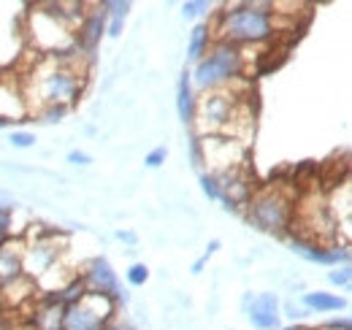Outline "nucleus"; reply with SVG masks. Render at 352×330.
I'll return each instance as SVG.
<instances>
[{"instance_id": "1", "label": "nucleus", "mask_w": 352, "mask_h": 330, "mask_svg": "<svg viewBox=\"0 0 352 330\" xmlns=\"http://www.w3.org/2000/svg\"><path fill=\"white\" fill-rule=\"evenodd\" d=\"M212 36L217 33L214 41L233 43V46H255V43H268L276 38L279 25H276V11L271 3H233V6H222V11L214 14V25Z\"/></svg>"}, {"instance_id": "2", "label": "nucleus", "mask_w": 352, "mask_h": 330, "mask_svg": "<svg viewBox=\"0 0 352 330\" xmlns=\"http://www.w3.org/2000/svg\"><path fill=\"white\" fill-rule=\"evenodd\" d=\"M85 82H87V68L82 65L79 52L60 57V60L49 57L33 71V82L28 84L25 98L36 95L38 109H46V106L71 109L79 100V95L85 92Z\"/></svg>"}, {"instance_id": "3", "label": "nucleus", "mask_w": 352, "mask_h": 330, "mask_svg": "<svg viewBox=\"0 0 352 330\" xmlns=\"http://www.w3.org/2000/svg\"><path fill=\"white\" fill-rule=\"evenodd\" d=\"M244 71H247L244 49L233 43L214 41L209 46L206 57L195 63V71H190V79H192V87L204 92H214V89L233 87L244 76Z\"/></svg>"}, {"instance_id": "4", "label": "nucleus", "mask_w": 352, "mask_h": 330, "mask_svg": "<svg viewBox=\"0 0 352 330\" xmlns=\"http://www.w3.org/2000/svg\"><path fill=\"white\" fill-rule=\"evenodd\" d=\"M244 211H247L250 225H255L258 230L271 233V236L290 233V225H293V217H296L293 198L285 187H263V190L252 192Z\"/></svg>"}, {"instance_id": "5", "label": "nucleus", "mask_w": 352, "mask_h": 330, "mask_svg": "<svg viewBox=\"0 0 352 330\" xmlns=\"http://www.w3.org/2000/svg\"><path fill=\"white\" fill-rule=\"evenodd\" d=\"M239 120V98L233 89H214L198 98L195 103V127L201 135H220L228 133L230 124Z\"/></svg>"}, {"instance_id": "6", "label": "nucleus", "mask_w": 352, "mask_h": 330, "mask_svg": "<svg viewBox=\"0 0 352 330\" xmlns=\"http://www.w3.org/2000/svg\"><path fill=\"white\" fill-rule=\"evenodd\" d=\"M117 314V303L106 295L87 292L79 303L65 309V328L63 330H103Z\"/></svg>"}, {"instance_id": "7", "label": "nucleus", "mask_w": 352, "mask_h": 330, "mask_svg": "<svg viewBox=\"0 0 352 330\" xmlns=\"http://www.w3.org/2000/svg\"><path fill=\"white\" fill-rule=\"evenodd\" d=\"M82 285L87 292L92 295H106V298H111L117 306L122 303H128V292L120 287V279H117V271L111 268V263L106 260V257H92L87 265H85V271H82Z\"/></svg>"}, {"instance_id": "8", "label": "nucleus", "mask_w": 352, "mask_h": 330, "mask_svg": "<svg viewBox=\"0 0 352 330\" xmlns=\"http://www.w3.org/2000/svg\"><path fill=\"white\" fill-rule=\"evenodd\" d=\"M198 149H204L201 163L209 165L212 173L230 170V168H241V160H244V146L239 144V138L204 135V138L198 141Z\"/></svg>"}, {"instance_id": "9", "label": "nucleus", "mask_w": 352, "mask_h": 330, "mask_svg": "<svg viewBox=\"0 0 352 330\" xmlns=\"http://www.w3.org/2000/svg\"><path fill=\"white\" fill-rule=\"evenodd\" d=\"M290 252L304 257L307 263H320V265H350V247L347 244H317V241H309V239H301V236H293L290 233Z\"/></svg>"}, {"instance_id": "10", "label": "nucleus", "mask_w": 352, "mask_h": 330, "mask_svg": "<svg viewBox=\"0 0 352 330\" xmlns=\"http://www.w3.org/2000/svg\"><path fill=\"white\" fill-rule=\"evenodd\" d=\"M244 311L255 330H279L282 328V309L276 292H261V295H244Z\"/></svg>"}, {"instance_id": "11", "label": "nucleus", "mask_w": 352, "mask_h": 330, "mask_svg": "<svg viewBox=\"0 0 352 330\" xmlns=\"http://www.w3.org/2000/svg\"><path fill=\"white\" fill-rule=\"evenodd\" d=\"M217 176V187H220V201L225 204L228 211H241V208L250 204L252 198V184L250 179L244 176L241 168H230V170H220L214 173Z\"/></svg>"}, {"instance_id": "12", "label": "nucleus", "mask_w": 352, "mask_h": 330, "mask_svg": "<svg viewBox=\"0 0 352 330\" xmlns=\"http://www.w3.org/2000/svg\"><path fill=\"white\" fill-rule=\"evenodd\" d=\"M106 33V14L100 6H92V11H85L82 22L76 25V36H74V46L76 52L85 57V60H92L98 43Z\"/></svg>"}, {"instance_id": "13", "label": "nucleus", "mask_w": 352, "mask_h": 330, "mask_svg": "<svg viewBox=\"0 0 352 330\" xmlns=\"http://www.w3.org/2000/svg\"><path fill=\"white\" fill-rule=\"evenodd\" d=\"M57 254H60V249H57V239L54 236L36 239V244L22 249V271H25V276L28 279L44 276L49 268H54Z\"/></svg>"}, {"instance_id": "14", "label": "nucleus", "mask_w": 352, "mask_h": 330, "mask_svg": "<svg viewBox=\"0 0 352 330\" xmlns=\"http://www.w3.org/2000/svg\"><path fill=\"white\" fill-rule=\"evenodd\" d=\"M195 87H192V79H190V71L184 68L179 74V82H176V111H179V120L184 124L195 122Z\"/></svg>"}, {"instance_id": "15", "label": "nucleus", "mask_w": 352, "mask_h": 330, "mask_svg": "<svg viewBox=\"0 0 352 330\" xmlns=\"http://www.w3.org/2000/svg\"><path fill=\"white\" fill-rule=\"evenodd\" d=\"M65 328V306H60L52 295H46L33 314V330H63Z\"/></svg>"}, {"instance_id": "16", "label": "nucleus", "mask_w": 352, "mask_h": 330, "mask_svg": "<svg viewBox=\"0 0 352 330\" xmlns=\"http://www.w3.org/2000/svg\"><path fill=\"white\" fill-rule=\"evenodd\" d=\"M25 276L22 271V249H14V244L0 247V292L11 287Z\"/></svg>"}, {"instance_id": "17", "label": "nucleus", "mask_w": 352, "mask_h": 330, "mask_svg": "<svg viewBox=\"0 0 352 330\" xmlns=\"http://www.w3.org/2000/svg\"><path fill=\"white\" fill-rule=\"evenodd\" d=\"M301 303H304V309H307L309 314H331V311L347 309V300H344L342 295L322 292V289H317V292H304Z\"/></svg>"}, {"instance_id": "18", "label": "nucleus", "mask_w": 352, "mask_h": 330, "mask_svg": "<svg viewBox=\"0 0 352 330\" xmlns=\"http://www.w3.org/2000/svg\"><path fill=\"white\" fill-rule=\"evenodd\" d=\"M100 8H103V14H106V22H109V28H106V33L111 36V38H120V33H122V25H125V19H128V11H131V3L125 0V3H120V0H103V3H98Z\"/></svg>"}, {"instance_id": "19", "label": "nucleus", "mask_w": 352, "mask_h": 330, "mask_svg": "<svg viewBox=\"0 0 352 330\" xmlns=\"http://www.w3.org/2000/svg\"><path fill=\"white\" fill-rule=\"evenodd\" d=\"M212 43H214V36H212V28H209L206 22L195 25V28H192V33H190V41H187V60H192V63L204 60Z\"/></svg>"}, {"instance_id": "20", "label": "nucleus", "mask_w": 352, "mask_h": 330, "mask_svg": "<svg viewBox=\"0 0 352 330\" xmlns=\"http://www.w3.org/2000/svg\"><path fill=\"white\" fill-rule=\"evenodd\" d=\"M87 295V289H85V285H82V279L79 276H74V279H68L63 287L57 289V292H52V298L60 303V306H74V303H79L82 298Z\"/></svg>"}, {"instance_id": "21", "label": "nucleus", "mask_w": 352, "mask_h": 330, "mask_svg": "<svg viewBox=\"0 0 352 330\" xmlns=\"http://www.w3.org/2000/svg\"><path fill=\"white\" fill-rule=\"evenodd\" d=\"M212 3H206V0H187V3H182V16L184 19H195V16H204V14H212Z\"/></svg>"}, {"instance_id": "22", "label": "nucleus", "mask_w": 352, "mask_h": 330, "mask_svg": "<svg viewBox=\"0 0 352 330\" xmlns=\"http://www.w3.org/2000/svg\"><path fill=\"white\" fill-rule=\"evenodd\" d=\"M8 144L16 146V149H30L36 144V133H30V130H11Z\"/></svg>"}, {"instance_id": "23", "label": "nucleus", "mask_w": 352, "mask_h": 330, "mask_svg": "<svg viewBox=\"0 0 352 330\" xmlns=\"http://www.w3.org/2000/svg\"><path fill=\"white\" fill-rule=\"evenodd\" d=\"M201 190H204V195H206V198H212V201H220L217 176H214L212 170H204V173H201Z\"/></svg>"}, {"instance_id": "24", "label": "nucleus", "mask_w": 352, "mask_h": 330, "mask_svg": "<svg viewBox=\"0 0 352 330\" xmlns=\"http://www.w3.org/2000/svg\"><path fill=\"white\" fill-rule=\"evenodd\" d=\"M146 279H149V268L144 263H133L131 271H128V285L131 287H144Z\"/></svg>"}, {"instance_id": "25", "label": "nucleus", "mask_w": 352, "mask_h": 330, "mask_svg": "<svg viewBox=\"0 0 352 330\" xmlns=\"http://www.w3.org/2000/svg\"><path fill=\"white\" fill-rule=\"evenodd\" d=\"M328 282L336 285V287H350V282H352L350 265H336V268L328 274Z\"/></svg>"}, {"instance_id": "26", "label": "nucleus", "mask_w": 352, "mask_h": 330, "mask_svg": "<svg viewBox=\"0 0 352 330\" xmlns=\"http://www.w3.org/2000/svg\"><path fill=\"white\" fill-rule=\"evenodd\" d=\"M65 114H68V109H63V106H46V109H38V117L49 124L63 122V117H65Z\"/></svg>"}, {"instance_id": "27", "label": "nucleus", "mask_w": 352, "mask_h": 330, "mask_svg": "<svg viewBox=\"0 0 352 330\" xmlns=\"http://www.w3.org/2000/svg\"><path fill=\"white\" fill-rule=\"evenodd\" d=\"M166 157H168V149H166V146H157V149H152V152L146 155L144 163L149 165V168H160V165L166 163Z\"/></svg>"}, {"instance_id": "28", "label": "nucleus", "mask_w": 352, "mask_h": 330, "mask_svg": "<svg viewBox=\"0 0 352 330\" xmlns=\"http://www.w3.org/2000/svg\"><path fill=\"white\" fill-rule=\"evenodd\" d=\"M16 206H19V204H16L11 195H6V192L0 190V217H11V214L16 211Z\"/></svg>"}, {"instance_id": "29", "label": "nucleus", "mask_w": 352, "mask_h": 330, "mask_svg": "<svg viewBox=\"0 0 352 330\" xmlns=\"http://www.w3.org/2000/svg\"><path fill=\"white\" fill-rule=\"evenodd\" d=\"M282 309H285V314H287L290 320H304V317H309L307 309H304V306H296L293 300H287V303H285Z\"/></svg>"}, {"instance_id": "30", "label": "nucleus", "mask_w": 352, "mask_h": 330, "mask_svg": "<svg viewBox=\"0 0 352 330\" xmlns=\"http://www.w3.org/2000/svg\"><path fill=\"white\" fill-rule=\"evenodd\" d=\"M11 239V217H0V247H6Z\"/></svg>"}, {"instance_id": "31", "label": "nucleus", "mask_w": 352, "mask_h": 330, "mask_svg": "<svg viewBox=\"0 0 352 330\" xmlns=\"http://www.w3.org/2000/svg\"><path fill=\"white\" fill-rule=\"evenodd\" d=\"M68 163H71V165H89V163H92V157H89L87 152L74 149V152H68Z\"/></svg>"}, {"instance_id": "32", "label": "nucleus", "mask_w": 352, "mask_h": 330, "mask_svg": "<svg viewBox=\"0 0 352 330\" xmlns=\"http://www.w3.org/2000/svg\"><path fill=\"white\" fill-rule=\"evenodd\" d=\"M320 330H350V320L344 317V320H331L328 325H322Z\"/></svg>"}, {"instance_id": "33", "label": "nucleus", "mask_w": 352, "mask_h": 330, "mask_svg": "<svg viewBox=\"0 0 352 330\" xmlns=\"http://www.w3.org/2000/svg\"><path fill=\"white\" fill-rule=\"evenodd\" d=\"M103 330H138V328L131 325V322H122V320H117V317H114V320H111Z\"/></svg>"}, {"instance_id": "34", "label": "nucleus", "mask_w": 352, "mask_h": 330, "mask_svg": "<svg viewBox=\"0 0 352 330\" xmlns=\"http://www.w3.org/2000/svg\"><path fill=\"white\" fill-rule=\"evenodd\" d=\"M206 263H209V257H206V254H201V257H198V260H195V263H192V274H201V271H204V265H206Z\"/></svg>"}, {"instance_id": "35", "label": "nucleus", "mask_w": 352, "mask_h": 330, "mask_svg": "<svg viewBox=\"0 0 352 330\" xmlns=\"http://www.w3.org/2000/svg\"><path fill=\"white\" fill-rule=\"evenodd\" d=\"M217 249H220V239H214V241H209V247H206V252H204V254H206V257H212V254H214Z\"/></svg>"}, {"instance_id": "36", "label": "nucleus", "mask_w": 352, "mask_h": 330, "mask_svg": "<svg viewBox=\"0 0 352 330\" xmlns=\"http://www.w3.org/2000/svg\"><path fill=\"white\" fill-rule=\"evenodd\" d=\"M117 236H120V239H125V241H135V236H133V233H125V230H120V233H117Z\"/></svg>"}, {"instance_id": "37", "label": "nucleus", "mask_w": 352, "mask_h": 330, "mask_svg": "<svg viewBox=\"0 0 352 330\" xmlns=\"http://www.w3.org/2000/svg\"><path fill=\"white\" fill-rule=\"evenodd\" d=\"M279 330H307V328H296V325H293V328H279Z\"/></svg>"}, {"instance_id": "38", "label": "nucleus", "mask_w": 352, "mask_h": 330, "mask_svg": "<svg viewBox=\"0 0 352 330\" xmlns=\"http://www.w3.org/2000/svg\"><path fill=\"white\" fill-rule=\"evenodd\" d=\"M0 314H3V295H0Z\"/></svg>"}, {"instance_id": "39", "label": "nucleus", "mask_w": 352, "mask_h": 330, "mask_svg": "<svg viewBox=\"0 0 352 330\" xmlns=\"http://www.w3.org/2000/svg\"><path fill=\"white\" fill-rule=\"evenodd\" d=\"M0 127H6V122H3V120H0Z\"/></svg>"}]
</instances>
